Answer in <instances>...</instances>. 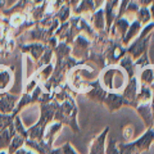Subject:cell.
Instances as JSON below:
<instances>
[{"label":"cell","instance_id":"obj_1","mask_svg":"<svg viewBox=\"0 0 154 154\" xmlns=\"http://www.w3.org/2000/svg\"><path fill=\"white\" fill-rule=\"evenodd\" d=\"M100 82H102V86L105 89L112 91H119L127 85V77L123 69L113 66L103 72Z\"/></svg>","mask_w":154,"mask_h":154},{"label":"cell","instance_id":"obj_2","mask_svg":"<svg viewBox=\"0 0 154 154\" xmlns=\"http://www.w3.org/2000/svg\"><path fill=\"white\" fill-rule=\"evenodd\" d=\"M105 103H107L109 110H116L121 107L122 104V98L118 96L117 94H110L105 96Z\"/></svg>","mask_w":154,"mask_h":154},{"label":"cell","instance_id":"obj_3","mask_svg":"<svg viewBox=\"0 0 154 154\" xmlns=\"http://www.w3.org/2000/svg\"><path fill=\"white\" fill-rule=\"evenodd\" d=\"M140 81L144 86H153L154 85V68H145L141 72Z\"/></svg>","mask_w":154,"mask_h":154},{"label":"cell","instance_id":"obj_4","mask_svg":"<svg viewBox=\"0 0 154 154\" xmlns=\"http://www.w3.org/2000/svg\"><path fill=\"white\" fill-rule=\"evenodd\" d=\"M107 130L102 134V136L98 137V140H95L94 144L91 145V154H102L103 153V143H104V136Z\"/></svg>","mask_w":154,"mask_h":154},{"label":"cell","instance_id":"obj_5","mask_svg":"<svg viewBox=\"0 0 154 154\" xmlns=\"http://www.w3.org/2000/svg\"><path fill=\"white\" fill-rule=\"evenodd\" d=\"M103 12L99 11V13L95 14V27L96 28H103L104 26V21H103Z\"/></svg>","mask_w":154,"mask_h":154},{"label":"cell","instance_id":"obj_6","mask_svg":"<svg viewBox=\"0 0 154 154\" xmlns=\"http://www.w3.org/2000/svg\"><path fill=\"white\" fill-rule=\"evenodd\" d=\"M139 16H140V21L141 22H148L149 18H150V14H149V11L145 8L140 9V12H139Z\"/></svg>","mask_w":154,"mask_h":154},{"label":"cell","instance_id":"obj_7","mask_svg":"<svg viewBox=\"0 0 154 154\" xmlns=\"http://www.w3.org/2000/svg\"><path fill=\"white\" fill-rule=\"evenodd\" d=\"M132 134H134V128H132V126H126V127L123 128V136H125V139L130 140V139L132 137Z\"/></svg>","mask_w":154,"mask_h":154},{"label":"cell","instance_id":"obj_8","mask_svg":"<svg viewBox=\"0 0 154 154\" xmlns=\"http://www.w3.org/2000/svg\"><path fill=\"white\" fill-rule=\"evenodd\" d=\"M107 154H118V149L114 148V143L110 141L109 146H108V150H107Z\"/></svg>","mask_w":154,"mask_h":154}]
</instances>
